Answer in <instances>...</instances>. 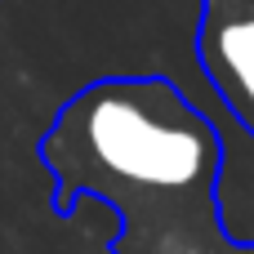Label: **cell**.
<instances>
[{"label":"cell","instance_id":"1","mask_svg":"<svg viewBox=\"0 0 254 254\" xmlns=\"http://www.w3.org/2000/svg\"><path fill=\"white\" fill-rule=\"evenodd\" d=\"M196 58L219 103L254 134V0H201ZM36 156L54 179L58 219H71L76 201L116 214L112 254H254L219 219V125L165 76H103L76 89Z\"/></svg>","mask_w":254,"mask_h":254}]
</instances>
